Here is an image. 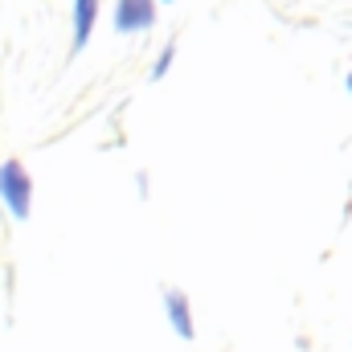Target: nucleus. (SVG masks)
I'll return each instance as SVG.
<instances>
[{"label": "nucleus", "instance_id": "4", "mask_svg": "<svg viewBox=\"0 0 352 352\" xmlns=\"http://www.w3.org/2000/svg\"><path fill=\"white\" fill-rule=\"evenodd\" d=\"M94 21H98V0H74V54L90 41Z\"/></svg>", "mask_w": 352, "mask_h": 352}, {"label": "nucleus", "instance_id": "3", "mask_svg": "<svg viewBox=\"0 0 352 352\" xmlns=\"http://www.w3.org/2000/svg\"><path fill=\"white\" fill-rule=\"evenodd\" d=\"M164 307H168V324L176 328L180 340H192L197 328H192V311H188V295L184 291H164Z\"/></svg>", "mask_w": 352, "mask_h": 352}, {"label": "nucleus", "instance_id": "1", "mask_svg": "<svg viewBox=\"0 0 352 352\" xmlns=\"http://www.w3.org/2000/svg\"><path fill=\"white\" fill-rule=\"evenodd\" d=\"M0 201H4V209H8L16 221L29 217V205H33V180H29V173H25L21 160H4V164H0Z\"/></svg>", "mask_w": 352, "mask_h": 352}, {"label": "nucleus", "instance_id": "2", "mask_svg": "<svg viewBox=\"0 0 352 352\" xmlns=\"http://www.w3.org/2000/svg\"><path fill=\"white\" fill-rule=\"evenodd\" d=\"M156 25V0H119L115 29L119 33H148Z\"/></svg>", "mask_w": 352, "mask_h": 352}, {"label": "nucleus", "instance_id": "5", "mask_svg": "<svg viewBox=\"0 0 352 352\" xmlns=\"http://www.w3.org/2000/svg\"><path fill=\"white\" fill-rule=\"evenodd\" d=\"M173 58H176V45H164V54L156 58V66H152V78H164L168 74V66H173Z\"/></svg>", "mask_w": 352, "mask_h": 352}, {"label": "nucleus", "instance_id": "7", "mask_svg": "<svg viewBox=\"0 0 352 352\" xmlns=\"http://www.w3.org/2000/svg\"><path fill=\"white\" fill-rule=\"evenodd\" d=\"M164 4H173V0H164Z\"/></svg>", "mask_w": 352, "mask_h": 352}, {"label": "nucleus", "instance_id": "6", "mask_svg": "<svg viewBox=\"0 0 352 352\" xmlns=\"http://www.w3.org/2000/svg\"><path fill=\"white\" fill-rule=\"evenodd\" d=\"M349 90H352V74H349Z\"/></svg>", "mask_w": 352, "mask_h": 352}]
</instances>
